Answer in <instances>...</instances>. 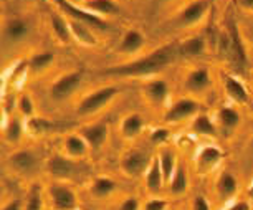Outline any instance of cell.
Listing matches in <instances>:
<instances>
[{
  "label": "cell",
  "instance_id": "obj_1",
  "mask_svg": "<svg viewBox=\"0 0 253 210\" xmlns=\"http://www.w3.org/2000/svg\"><path fill=\"white\" fill-rule=\"evenodd\" d=\"M179 55L177 45H164L161 48L151 51L149 55L137 58L129 63L104 70L101 75L118 76V78H136V76H149L166 70L170 63H174L175 56Z\"/></svg>",
  "mask_w": 253,
  "mask_h": 210
},
{
  "label": "cell",
  "instance_id": "obj_2",
  "mask_svg": "<svg viewBox=\"0 0 253 210\" xmlns=\"http://www.w3.org/2000/svg\"><path fill=\"white\" fill-rule=\"evenodd\" d=\"M118 94H119L118 86H103V88L94 89L93 93L86 94V96L81 99L76 113H78L80 116H91V114H96L98 111H101L103 108H106Z\"/></svg>",
  "mask_w": 253,
  "mask_h": 210
},
{
  "label": "cell",
  "instance_id": "obj_3",
  "mask_svg": "<svg viewBox=\"0 0 253 210\" xmlns=\"http://www.w3.org/2000/svg\"><path fill=\"white\" fill-rule=\"evenodd\" d=\"M51 2L58 7V10L61 13H65V17L71 18V20L83 22L91 28H96V30H108L109 28L108 22L104 20V18L88 12L86 8H83L81 5H75V3H71L70 0H51Z\"/></svg>",
  "mask_w": 253,
  "mask_h": 210
},
{
  "label": "cell",
  "instance_id": "obj_4",
  "mask_svg": "<svg viewBox=\"0 0 253 210\" xmlns=\"http://www.w3.org/2000/svg\"><path fill=\"white\" fill-rule=\"evenodd\" d=\"M200 104L192 98H180L167 108L164 114V121L170 124L182 123L189 118H195L199 114Z\"/></svg>",
  "mask_w": 253,
  "mask_h": 210
},
{
  "label": "cell",
  "instance_id": "obj_5",
  "mask_svg": "<svg viewBox=\"0 0 253 210\" xmlns=\"http://www.w3.org/2000/svg\"><path fill=\"white\" fill-rule=\"evenodd\" d=\"M81 81H83V73L81 71H70V73L61 75L50 86V96L56 99V101L68 99L80 88Z\"/></svg>",
  "mask_w": 253,
  "mask_h": 210
},
{
  "label": "cell",
  "instance_id": "obj_6",
  "mask_svg": "<svg viewBox=\"0 0 253 210\" xmlns=\"http://www.w3.org/2000/svg\"><path fill=\"white\" fill-rule=\"evenodd\" d=\"M149 154L139 149H131L121 157V170L127 177H141L151 164Z\"/></svg>",
  "mask_w": 253,
  "mask_h": 210
},
{
  "label": "cell",
  "instance_id": "obj_7",
  "mask_svg": "<svg viewBox=\"0 0 253 210\" xmlns=\"http://www.w3.org/2000/svg\"><path fill=\"white\" fill-rule=\"evenodd\" d=\"M78 172V162L66 154H53L48 159V174L56 180H68Z\"/></svg>",
  "mask_w": 253,
  "mask_h": 210
},
{
  "label": "cell",
  "instance_id": "obj_8",
  "mask_svg": "<svg viewBox=\"0 0 253 210\" xmlns=\"http://www.w3.org/2000/svg\"><path fill=\"white\" fill-rule=\"evenodd\" d=\"M8 166L12 167L13 172L20 175H32L38 169V157L30 149H20L8 157Z\"/></svg>",
  "mask_w": 253,
  "mask_h": 210
},
{
  "label": "cell",
  "instance_id": "obj_9",
  "mask_svg": "<svg viewBox=\"0 0 253 210\" xmlns=\"http://www.w3.org/2000/svg\"><path fill=\"white\" fill-rule=\"evenodd\" d=\"M209 10L207 0H192L185 5L177 15V25L179 27H194L200 23V20L205 17Z\"/></svg>",
  "mask_w": 253,
  "mask_h": 210
},
{
  "label": "cell",
  "instance_id": "obj_10",
  "mask_svg": "<svg viewBox=\"0 0 253 210\" xmlns=\"http://www.w3.org/2000/svg\"><path fill=\"white\" fill-rule=\"evenodd\" d=\"M48 194L56 210H76V207H78L76 195L68 185L61 184V182H55L50 185Z\"/></svg>",
  "mask_w": 253,
  "mask_h": 210
},
{
  "label": "cell",
  "instance_id": "obj_11",
  "mask_svg": "<svg viewBox=\"0 0 253 210\" xmlns=\"http://www.w3.org/2000/svg\"><path fill=\"white\" fill-rule=\"evenodd\" d=\"M227 33H228V37H230V45H232L230 60L238 68H243L247 63V51H245V45H243L240 30H238V25L233 20L227 22Z\"/></svg>",
  "mask_w": 253,
  "mask_h": 210
},
{
  "label": "cell",
  "instance_id": "obj_12",
  "mask_svg": "<svg viewBox=\"0 0 253 210\" xmlns=\"http://www.w3.org/2000/svg\"><path fill=\"white\" fill-rule=\"evenodd\" d=\"M80 134L84 137V141L88 142L89 149L98 151L106 144L108 139V124L106 123H94L88 124V126L81 127Z\"/></svg>",
  "mask_w": 253,
  "mask_h": 210
},
{
  "label": "cell",
  "instance_id": "obj_13",
  "mask_svg": "<svg viewBox=\"0 0 253 210\" xmlns=\"http://www.w3.org/2000/svg\"><path fill=\"white\" fill-rule=\"evenodd\" d=\"M223 152L218 149L217 146H205L199 151L197 159H195V166H197L200 174H207L222 161Z\"/></svg>",
  "mask_w": 253,
  "mask_h": 210
},
{
  "label": "cell",
  "instance_id": "obj_14",
  "mask_svg": "<svg viewBox=\"0 0 253 210\" xmlns=\"http://www.w3.org/2000/svg\"><path fill=\"white\" fill-rule=\"evenodd\" d=\"M144 43H146V37L142 35L139 30H136V28H129V30L124 32V35L121 37L118 51L123 55H134V53H139Z\"/></svg>",
  "mask_w": 253,
  "mask_h": 210
},
{
  "label": "cell",
  "instance_id": "obj_15",
  "mask_svg": "<svg viewBox=\"0 0 253 210\" xmlns=\"http://www.w3.org/2000/svg\"><path fill=\"white\" fill-rule=\"evenodd\" d=\"M28 32H30L28 23L18 17L10 18L3 25V38L8 43H20V42H23L28 37Z\"/></svg>",
  "mask_w": 253,
  "mask_h": 210
},
{
  "label": "cell",
  "instance_id": "obj_16",
  "mask_svg": "<svg viewBox=\"0 0 253 210\" xmlns=\"http://www.w3.org/2000/svg\"><path fill=\"white\" fill-rule=\"evenodd\" d=\"M144 96L154 106H162L167 101V98H169V84H167V81L161 78L151 80L144 86Z\"/></svg>",
  "mask_w": 253,
  "mask_h": 210
},
{
  "label": "cell",
  "instance_id": "obj_17",
  "mask_svg": "<svg viewBox=\"0 0 253 210\" xmlns=\"http://www.w3.org/2000/svg\"><path fill=\"white\" fill-rule=\"evenodd\" d=\"M50 27H51V32H53V37L60 42V43L70 45L71 42L75 40L73 33H71L68 17H63V15H60V13H51Z\"/></svg>",
  "mask_w": 253,
  "mask_h": 210
},
{
  "label": "cell",
  "instance_id": "obj_18",
  "mask_svg": "<svg viewBox=\"0 0 253 210\" xmlns=\"http://www.w3.org/2000/svg\"><path fill=\"white\" fill-rule=\"evenodd\" d=\"M210 80L207 68H194L185 76V89L190 93H204L210 86Z\"/></svg>",
  "mask_w": 253,
  "mask_h": 210
},
{
  "label": "cell",
  "instance_id": "obj_19",
  "mask_svg": "<svg viewBox=\"0 0 253 210\" xmlns=\"http://www.w3.org/2000/svg\"><path fill=\"white\" fill-rule=\"evenodd\" d=\"M162 185H166V180L161 169L159 156H157L151 161V164L146 170V189L151 194H159L162 190Z\"/></svg>",
  "mask_w": 253,
  "mask_h": 210
},
{
  "label": "cell",
  "instance_id": "obj_20",
  "mask_svg": "<svg viewBox=\"0 0 253 210\" xmlns=\"http://www.w3.org/2000/svg\"><path fill=\"white\" fill-rule=\"evenodd\" d=\"M63 147H65V152L66 156L71 157V159H83L84 156L88 154V142L84 141V137L80 134H70L65 137L63 141Z\"/></svg>",
  "mask_w": 253,
  "mask_h": 210
},
{
  "label": "cell",
  "instance_id": "obj_21",
  "mask_svg": "<svg viewBox=\"0 0 253 210\" xmlns=\"http://www.w3.org/2000/svg\"><path fill=\"white\" fill-rule=\"evenodd\" d=\"M223 86H225V93L228 94V98L233 99L235 103L243 104L248 101V91L245 84L238 78H235V76L232 75L223 76Z\"/></svg>",
  "mask_w": 253,
  "mask_h": 210
},
{
  "label": "cell",
  "instance_id": "obj_22",
  "mask_svg": "<svg viewBox=\"0 0 253 210\" xmlns=\"http://www.w3.org/2000/svg\"><path fill=\"white\" fill-rule=\"evenodd\" d=\"M70 20V27H71V33H73V38L78 43L84 45V46H96L98 45V40L93 33V28L86 25L83 22H78V20Z\"/></svg>",
  "mask_w": 253,
  "mask_h": 210
},
{
  "label": "cell",
  "instance_id": "obj_23",
  "mask_svg": "<svg viewBox=\"0 0 253 210\" xmlns=\"http://www.w3.org/2000/svg\"><path fill=\"white\" fill-rule=\"evenodd\" d=\"M81 7L86 8L88 12H91L101 18L113 17V15H116V13H119V5L114 0H86Z\"/></svg>",
  "mask_w": 253,
  "mask_h": 210
},
{
  "label": "cell",
  "instance_id": "obj_24",
  "mask_svg": "<svg viewBox=\"0 0 253 210\" xmlns=\"http://www.w3.org/2000/svg\"><path fill=\"white\" fill-rule=\"evenodd\" d=\"M217 121H218L220 129L225 132V134H232V132L240 126V114H238L237 109L225 106V108L218 109Z\"/></svg>",
  "mask_w": 253,
  "mask_h": 210
},
{
  "label": "cell",
  "instance_id": "obj_25",
  "mask_svg": "<svg viewBox=\"0 0 253 210\" xmlns=\"http://www.w3.org/2000/svg\"><path fill=\"white\" fill-rule=\"evenodd\" d=\"M142 129H144V119L137 113L127 114L121 123V134L126 139H134L141 134Z\"/></svg>",
  "mask_w": 253,
  "mask_h": 210
},
{
  "label": "cell",
  "instance_id": "obj_26",
  "mask_svg": "<svg viewBox=\"0 0 253 210\" xmlns=\"http://www.w3.org/2000/svg\"><path fill=\"white\" fill-rule=\"evenodd\" d=\"M217 190L222 199H225V200L232 199L238 190V180L235 179V175L232 172H228V170H223V172L218 175Z\"/></svg>",
  "mask_w": 253,
  "mask_h": 210
},
{
  "label": "cell",
  "instance_id": "obj_27",
  "mask_svg": "<svg viewBox=\"0 0 253 210\" xmlns=\"http://www.w3.org/2000/svg\"><path fill=\"white\" fill-rule=\"evenodd\" d=\"M207 50V43H205L204 37H189L187 40H184L179 45V55L184 56H200Z\"/></svg>",
  "mask_w": 253,
  "mask_h": 210
},
{
  "label": "cell",
  "instance_id": "obj_28",
  "mask_svg": "<svg viewBox=\"0 0 253 210\" xmlns=\"http://www.w3.org/2000/svg\"><path fill=\"white\" fill-rule=\"evenodd\" d=\"M159 162H161V169H162V174H164L166 184H169L174 172H175V169H177V166H179L177 157H175V152L172 149H169V147L162 149L161 154H159Z\"/></svg>",
  "mask_w": 253,
  "mask_h": 210
},
{
  "label": "cell",
  "instance_id": "obj_29",
  "mask_svg": "<svg viewBox=\"0 0 253 210\" xmlns=\"http://www.w3.org/2000/svg\"><path fill=\"white\" fill-rule=\"evenodd\" d=\"M169 185V192L172 195H182L185 190L189 187V175H187V169H185L184 164H179L177 169H175V172L172 175V179H170V182L167 184Z\"/></svg>",
  "mask_w": 253,
  "mask_h": 210
},
{
  "label": "cell",
  "instance_id": "obj_30",
  "mask_svg": "<svg viewBox=\"0 0 253 210\" xmlns=\"http://www.w3.org/2000/svg\"><path fill=\"white\" fill-rule=\"evenodd\" d=\"M116 189H118L116 180H113L111 177H96L91 182L89 192H91L93 197H96V199H106Z\"/></svg>",
  "mask_w": 253,
  "mask_h": 210
},
{
  "label": "cell",
  "instance_id": "obj_31",
  "mask_svg": "<svg viewBox=\"0 0 253 210\" xmlns=\"http://www.w3.org/2000/svg\"><path fill=\"white\" fill-rule=\"evenodd\" d=\"M194 134L199 136H209V137H215L217 136V126L213 124V121L210 119L207 114H197L192 121V126H190Z\"/></svg>",
  "mask_w": 253,
  "mask_h": 210
},
{
  "label": "cell",
  "instance_id": "obj_32",
  "mask_svg": "<svg viewBox=\"0 0 253 210\" xmlns=\"http://www.w3.org/2000/svg\"><path fill=\"white\" fill-rule=\"evenodd\" d=\"M27 131L33 136H45L55 131V123L42 116H33L27 119Z\"/></svg>",
  "mask_w": 253,
  "mask_h": 210
},
{
  "label": "cell",
  "instance_id": "obj_33",
  "mask_svg": "<svg viewBox=\"0 0 253 210\" xmlns=\"http://www.w3.org/2000/svg\"><path fill=\"white\" fill-rule=\"evenodd\" d=\"M55 61V55L51 51H40L35 53L28 60V70L32 73H43L45 70H48Z\"/></svg>",
  "mask_w": 253,
  "mask_h": 210
},
{
  "label": "cell",
  "instance_id": "obj_34",
  "mask_svg": "<svg viewBox=\"0 0 253 210\" xmlns=\"http://www.w3.org/2000/svg\"><path fill=\"white\" fill-rule=\"evenodd\" d=\"M25 129H27V126H23V123L20 119L13 116L8 119L5 123V126H3V136H5V139L10 142V144H17V142L22 139Z\"/></svg>",
  "mask_w": 253,
  "mask_h": 210
},
{
  "label": "cell",
  "instance_id": "obj_35",
  "mask_svg": "<svg viewBox=\"0 0 253 210\" xmlns=\"http://www.w3.org/2000/svg\"><path fill=\"white\" fill-rule=\"evenodd\" d=\"M17 108H18V113L25 119H30L35 116V103H33L30 94H27V93L22 94L17 101Z\"/></svg>",
  "mask_w": 253,
  "mask_h": 210
},
{
  "label": "cell",
  "instance_id": "obj_36",
  "mask_svg": "<svg viewBox=\"0 0 253 210\" xmlns=\"http://www.w3.org/2000/svg\"><path fill=\"white\" fill-rule=\"evenodd\" d=\"M25 210H43V200H42V192L38 187H33L28 194Z\"/></svg>",
  "mask_w": 253,
  "mask_h": 210
},
{
  "label": "cell",
  "instance_id": "obj_37",
  "mask_svg": "<svg viewBox=\"0 0 253 210\" xmlns=\"http://www.w3.org/2000/svg\"><path fill=\"white\" fill-rule=\"evenodd\" d=\"M169 136H170V132L167 127H157V129L151 132V142L154 146H162L169 141Z\"/></svg>",
  "mask_w": 253,
  "mask_h": 210
},
{
  "label": "cell",
  "instance_id": "obj_38",
  "mask_svg": "<svg viewBox=\"0 0 253 210\" xmlns=\"http://www.w3.org/2000/svg\"><path fill=\"white\" fill-rule=\"evenodd\" d=\"M139 209H141V205H139L137 197H127L123 200L118 210H139Z\"/></svg>",
  "mask_w": 253,
  "mask_h": 210
},
{
  "label": "cell",
  "instance_id": "obj_39",
  "mask_svg": "<svg viewBox=\"0 0 253 210\" xmlns=\"http://www.w3.org/2000/svg\"><path fill=\"white\" fill-rule=\"evenodd\" d=\"M167 202L162 199H152L144 205V210H166Z\"/></svg>",
  "mask_w": 253,
  "mask_h": 210
},
{
  "label": "cell",
  "instance_id": "obj_40",
  "mask_svg": "<svg viewBox=\"0 0 253 210\" xmlns=\"http://www.w3.org/2000/svg\"><path fill=\"white\" fill-rule=\"evenodd\" d=\"M194 210H210L205 197H202V195H197V197L194 199Z\"/></svg>",
  "mask_w": 253,
  "mask_h": 210
},
{
  "label": "cell",
  "instance_id": "obj_41",
  "mask_svg": "<svg viewBox=\"0 0 253 210\" xmlns=\"http://www.w3.org/2000/svg\"><path fill=\"white\" fill-rule=\"evenodd\" d=\"M225 210H250V204L245 202V200H238V202H233Z\"/></svg>",
  "mask_w": 253,
  "mask_h": 210
},
{
  "label": "cell",
  "instance_id": "obj_42",
  "mask_svg": "<svg viewBox=\"0 0 253 210\" xmlns=\"http://www.w3.org/2000/svg\"><path fill=\"white\" fill-rule=\"evenodd\" d=\"M2 210H22V202L18 199H13L8 204L3 205Z\"/></svg>",
  "mask_w": 253,
  "mask_h": 210
},
{
  "label": "cell",
  "instance_id": "obj_43",
  "mask_svg": "<svg viewBox=\"0 0 253 210\" xmlns=\"http://www.w3.org/2000/svg\"><path fill=\"white\" fill-rule=\"evenodd\" d=\"M238 5H240L243 10L253 12V0H238Z\"/></svg>",
  "mask_w": 253,
  "mask_h": 210
},
{
  "label": "cell",
  "instance_id": "obj_44",
  "mask_svg": "<svg viewBox=\"0 0 253 210\" xmlns=\"http://www.w3.org/2000/svg\"><path fill=\"white\" fill-rule=\"evenodd\" d=\"M71 3H75V5H83L84 2H86V0H70Z\"/></svg>",
  "mask_w": 253,
  "mask_h": 210
},
{
  "label": "cell",
  "instance_id": "obj_45",
  "mask_svg": "<svg viewBox=\"0 0 253 210\" xmlns=\"http://www.w3.org/2000/svg\"><path fill=\"white\" fill-rule=\"evenodd\" d=\"M248 195H250V197L253 199V184L250 185V189H248Z\"/></svg>",
  "mask_w": 253,
  "mask_h": 210
},
{
  "label": "cell",
  "instance_id": "obj_46",
  "mask_svg": "<svg viewBox=\"0 0 253 210\" xmlns=\"http://www.w3.org/2000/svg\"><path fill=\"white\" fill-rule=\"evenodd\" d=\"M38 2H45V0H38Z\"/></svg>",
  "mask_w": 253,
  "mask_h": 210
},
{
  "label": "cell",
  "instance_id": "obj_47",
  "mask_svg": "<svg viewBox=\"0 0 253 210\" xmlns=\"http://www.w3.org/2000/svg\"><path fill=\"white\" fill-rule=\"evenodd\" d=\"M252 147H253V139H252Z\"/></svg>",
  "mask_w": 253,
  "mask_h": 210
}]
</instances>
